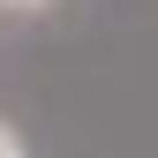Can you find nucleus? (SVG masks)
<instances>
[{
	"mask_svg": "<svg viewBox=\"0 0 158 158\" xmlns=\"http://www.w3.org/2000/svg\"><path fill=\"white\" fill-rule=\"evenodd\" d=\"M8 8H45V0H8Z\"/></svg>",
	"mask_w": 158,
	"mask_h": 158,
	"instance_id": "nucleus-2",
	"label": "nucleus"
},
{
	"mask_svg": "<svg viewBox=\"0 0 158 158\" xmlns=\"http://www.w3.org/2000/svg\"><path fill=\"white\" fill-rule=\"evenodd\" d=\"M0 158H23V135H15L8 121H0Z\"/></svg>",
	"mask_w": 158,
	"mask_h": 158,
	"instance_id": "nucleus-1",
	"label": "nucleus"
}]
</instances>
